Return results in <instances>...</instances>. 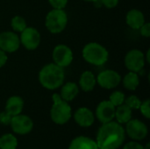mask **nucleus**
<instances>
[{"instance_id":"nucleus-1","label":"nucleus","mask_w":150,"mask_h":149,"mask_svg":"<svg viewBox=\"0 0 150 149\" xmlns=\"http://www.w3.org/2000/svg\"><path fill=\"white\" fill-rule=\"evenodd\" d=\"M125 137L126 131L122 125L112 120L99 127L96 142L99 149H118L123 144Z\"/></svg>"},{"instance_id":"nucleus-2","label":"nucleus","mask_w":150,"mask_h":149,"mask_svg":"<svg viewBox=\"0 0 150 149\" xmlns=\"http://www.w3.org/2000/svg\"><path fill=\"white\" fill-rule=\"evenodd\" d=\"M38 79L43 88L48 90H54L64 83L65 72L62 68L55 63H47L40 70Z\"/></svg>"},{"instance_id":"nucleus-3","label":"nucleus","mask_w":150,"mask_h":149,"mask_svg":"<svg viewBox=\"0 0 150 149\" xmlns=\"http://www.w3.org/2000/svg\"><path fill=\"white\" fill-rule=\"evenodd\" d=\"M82 55L86 62L98 67L105 64L109 59L108 50L98 42L87 43L82 50Z\"/></svg>"},{"instance_id":"nucleus-4","label":"nucleus","mask_w":150,"mask_h":149,"mask_svg":"<svg viewBox=\"0 0 150 149\" xmlns=\"http://www.w3.org/2000/svg\"><path fill=\"white\" fill-rule=\"evenodd\" d=\"M52 100L53 105L50 110L52 121L57 125H64L69 122L72 117V109L69 102L63 100L57 93L53 94Z\"/></svg>"},{"instance_id":"nucleus-5","label":"nucleus","mask_w":150,"mask_h":149,"mask_svg":"<svg viewBox=\"0 0 150 149\" xmlns=\"http://www.w3.org/2000/svg\"><path fill=\"white\" fill-rule=\"evenodd\" d=\"M68 15L64 10L52 9L47 12L45 18V26L53 34L61 33L68 25Z\"/></svg>"},{"instance_id":"nucleus-6","label":"nucleus","mask_w":150,"mask_h":149,"mask_svg":"<svg viewBox=\"0 0 150 149\" xmlns=\"http://www.w3.org/2000/svg\"><path fill=\"white\" fill-rule=\"evenodd\" d=\"M124 62L126 68L129 71L139 73L145 67V54L140 49H131L127 53L124 59Z\"/></svg>"},{"instance_id":"nucleus-7","label":"nucleus","mask_w":150,"mask_h":149,"mask_svg":"<svg viewBox=\"0 0 150 149\" xmlns=\"http://www.w3.org/2000/svg\"><path fill=\"white\" fill-rule=\"evenodd\" d=\"M52 58L54 63L64 68L69 67L73 61V51L71 48L64 44H59L54 47L52 52Z\"/></svg>"},{"instance_id":"nucleus-8","label":"nucleus","mask_w":150,"mask_h":149,"mask_svg":"<svg viewBox=\"0 0 150 149\" xmlns=\"http://www.w3.org/2000/svg\"><path fill=\"white\" fill-rule=\"evenodd\" d=\"M20 45H22L26 50L33 51L38 48L40 43V32L32 26H26L19 36Z\"/></svg>"},{"instance_id":"nucleus-9","label":"nucleus","mask_w":150,"mask_h":149,"mask_svg":"<svg viewBox=\"0 0 150 149\" xmlns=\"http://www.w3.org/2000/svg\"><path fill=\"white\" fill-rule=\"evenodd\" d=\"M97 83L103 89L112 90L120 85L121 83V76L113 69H105L101 71L96 77Z\"/></svg>"},{"instance_id":"nucleus-10","label":"nucleus","mask_w":150,"mask_h":149,"mask_svg":"<svg viewBox=\"0 0 150 149\" xmlns=\"http://www.w3.org/2000/svg\"><path fill=\"white\" fill-rule=\"evenodd\" d=\"M10 126L15 133L25 135L31 133L33 128V122L30 117L20 113L18 115L12 116Z\"/></svg>"},{"instance_id":"nucleus-11","label":"nucleus","mask_w":150,"mask_h":149,"mask_svg":"<svg viewBox=\"0 0 150 149\" xmlns=\"http://www.w3.org/2000/svg\"><path fill=\"white\" fill-rule=\"evenodd\" d=\"M20 47L19 36L15 32L4 31L0 32V49L6 54H11L18 50Z\"/></svg>"},{"instance_id":"nucleus-12","label":"nucleus","mask_w":150,"mask_h":149,"mask_svg":"<svg viewBox=\"0 0 150 149\" xmlns=\"http://www.w3.org/2000/svg\"><path fill=\"white\" fill-rule=\"evenodd\" d=\"M126 132L127 135L134 141H142L144 140L149 133L148 126L145 123L139 119H130L127 123Z\"/></svg>"},{"instance_id":"nucleus-13","label":"nucleus","mask_w":150,"mask_h":149,"mask_svg":"<svg viewBox=\"0 0 150 149\" xmlns=\"http://www.w3.org/2000/svg\"><path fill=\"white\" fill-rule=\"evenodd\" d=\"M116 107L109 101H101L96 108V117L102 124L112 121L115 117Z\"/></svg>"},{"instance_id":"nucleus-14","label":"nucleus","mask_w":150,"mask_h":149,"mask_svg":"<svg viewBox=\"0 0 150 149\" xmlns=\"http://www.w3.org/2000/svg\"><path fill=\"white\" fill-rule=\"evenodd\" d=\"M76 123L82 127H90L95 120L94 113L87 107H80L74 113Z\"/></svg>"},{"instance_id":"nucleus-15","label":"nucleus","mask_w":150,"mask_h":149,"mask_svg":"<svg viewBox=\"0 0 150 149\" xmlns=\"http://www.w3.org/2000/svg\"><path fill=\"white\" fill-rule=\"evenodd\" d=\"M145 22V16L140 10L132 9L126 15L127 25L134 30H139Z\"/></svg>"},{"instance_id":"nucleus-16","label":"nucleus","mask_w":150,"mask_h":149,"mask_svg":"<svg viewBox=\"0 0 150 149\" xmlns=\"http://www.w3.org/2000/svg\"><path fill=\"white\" fill-rule=\"evenodd\" d=\"M97 84V79L95 75L90 71V70H85L83 71L79 78L78 82V86L79 89H81L84 92H90L94 90Z\"/></svg>"},{"instance_id":"nucleus-17","label":"nucleus","mask_w":150,"mask_h":149,"mask_svg":"<svg viewBox=\"0 0 150 149\" xmlns=\"http://www.w3.org/2000/svg\"><path fill=\"white\" fill-rule=\"evenodd\" d=\"M24 109V100L19 96L10 97L5 104V112L11 116L18 115Z\"/></svg>"},{"instance_id":"nucleus-18","label":"nucleus","mask_w":150,"mask_h":149,"mask_svg":"<svg viewBox=\"0 0 150 149\" xmlns=\"http://www.w3.org/2000/svg\"><path fill=\"white\" fill-rule=\"evenodd\" d=\"M61 87L62 89L59 95L63 100L67 102H70L74 100L78 95L80 90L78 84L73 82H68L66 83H63Z\"/></svg>"},{"instance_id":"nucleus-19","label":"nucleus","mask_w":150,"mask_h":149,"mask_svg":"<svg viewBox=\"0 0 150 149\" xmlns=\"http://www.w3.org/2000/svg\"><path fill=\"white\" fill-rule=\"evenodd\" d=\"M69 149H99L96 141L85 137V136H78L75 138L69 147Z\"/></svg>"},{"instance_id":"nucleus-20","label":"nucleus","mask_w":150,"mask_h":149,"mask_svg":"<svg viewBox=\"0 0 150 149\" xmlns=\"http://www.w3.org/2000/svg\"><path fill=\"white\" fill-rule=\"evenodd\" d=\"M133 110L130 109L127 105L123 104L117 106L115 109V119L120 124H127L132 119Z\"/></svg>"},{"instance_id":"nucleus-21","label":"nucleus","mask_w":150,"mask_h":149,"mask_svg":"<svg viewBox=\"0 0 150 149\" xmlns=\"http://www.w3.org/2000/svg\"><path fill=\"white\" fill-rule=\"evenodd\" d=\"M121 82L125 89L128 90H135L140 85V78L138 73L129 71L121 79Z\"/></svg>"},{"instance_id":"nucleus-22","label":"nucleus","mask_w":150,"mask_h":149,"mask_svg":"<svg viewBox=\"0 0 150 149\" xmlns=\"http://www.w3.org/2000/svg\"><path fill=\"white\" fill-rule=\"evenodd\" d=\"M18 140L11 133H5L0 137V149H16Z\"/></svg>"},{"instance_id":"nucleus-23","label":"nucleus","mask_w":150,"mask_h":149,"mask_svg":"<svg viewBox=\"0 0 150 149\" xmlns=\"http://www.w3.org/2000/svg\"><path fill=\"white\" fill-rule=\"evenodd\" d=\"M26 26V21L21 16L16 15L11 20V27L15 32H21Z\"/></svg>"},{"instance_id":"nucleus-24","label":"nucleus","mask_w":150,"mask_h":149,"mask_svg":"<svg viewBox=\"0 0 150 149\" xmlns=\"http://www.w3.org/2000/svg\"><path fill=\"white\" fill-rule=\"evenodd\" d=\"M125 99H126L125 94L122 91H120V90H115V91H113L110 95V97H109V101L115 107L123 105L125 103Z\"/></svg>"},{"instance_id":"nucleus-25","label":"nucleus","mask_w":150,"mask_h":149,"mask_svg":"<svg viewBox=\"0 0 150 149\" xmlns=\"http://www.w3.org/2000/svg\"><path fill=\"white\" fill-rule=\"evenodd\" d=\"M142 100L135 95H131L129 96L127 98L125 99V105H127L130 109L132 110H139L141 104H142Z\"/></svg>"},{"instance_id":"nucleus-26","label":"nucleus","mask_w":150,"mask_h":149,"mask_svg":"<svg viewBox=\"0 0 150 149\" xmlns=\"http://www.w3.org/2000/svg\"><path fill=\"white\" fill-rule=\"evenodd\" d=\"M139 110L141 111V113L146 118V119H149L150 118V100L149 99H146L145 101L142 102L141 106L139 108Z\"/></svg>"},{"instance_id":"nucleus-27","label":"nucleus","mask_w":150,"mask_h":149,"mask_svg":"<svg viewBox=\"0 0 150 149\" xmlns=\"http://www.w3.org/2000/svg\"><path fill=\"white\" fill-rule=\"evenodd\" d=\"M48 3L53 9L64 10L68 4V0H48Z\"/></svg>"},{"instance_id":"nucleus-28","label":"nucleus","mask_w":150,"mask_h":149,"mask_svg":"<svg viewBox=\"0 0 150 149\" xmlns=\"http://www.w3.org/2000/svg\"><path fill=\"white\" fill-rule=\"evenodd\" d=\"M12 116L10 115L7 112H0V124L4 125V126H8L11 123Z\"/></svg>"},{"instance_id":"nucleus-29","label":"nucleus","mask_w":150,"mask_h":149,"mask_svg":"<svg viewBox=\"0 0 150 149\" xmlns=\"http://www.w3.org/2000/svg\"><path fill=\"white\" fill-rule=\"evenodd\" d=\"M101 4H103L107 9H113L118 4L120 0H99Z\"/></svg>"},{"instance_id":"nucleus-30","label":"nucleus","mask_w":150,"mask_h":149,"mask_svg":"<svg viewBox=\"0 0 150 149\" xmlns=\"http://www.w3.org/2000/svg\"><path fill=\"white\" fill-rule=\"evenodd\" d=\"M140 32L142 34V36L145 37V38H149L150 37V23L149 22H145L142 27L139 29Z\"/></svg>"},{"instance_id":"nucleus-31","label":"nucleus","mask_w":150,"mask_h":149,"mask_svg":"<svg viewBox=\"0 0 150 149\" xmlns=\"http://www.w3.org/2000/svg\"><path fill=\"white\" fill-rule=\"evenodd\" d=\"M123 149H143V146L135 141H130L127 143L124 146Z\"/></svg>"},{"instance_id":"nucleus-32","label":"nucleus","mask_w":150,"mask_h":149,"mask_svg":"<svg viewBox=\"0 0 150 149\" xmlns=\"http://www.w3.org/2000/svg\"><path fill=\"white\" fill-rule=\"evenodd\" d=\"M8 61V56L5 52L0 49V68L4 67Z\"/></svg>"},{"instance_id":"nucleus-33","label":"nucleus","mask_w":150,"mask_h":149,"mask_svg":"<svg viewBox=\"0 0 150 149\" xmlns=\"http://www.w3.org/2000/svg\"><path fill=\"white\" fill-rule=\"evenodd\" d=\"M150 50L149 49L148 50V52H147V54L145 55V60H146V61L148 62V63H149L150 62Z\"/></svg>"},{"instance_id":"nucleus-34","label":"nucleus","mask_w":150,"mask_h":149,"mask_svg":"<svg viewBox=\"0 0 150 149\" xmlns=\"http://www.w3.org/2000/svg\"><path fill=\"white\" fill-rule=\"evenodd\" d=\"M83 1H85V2H89V3H97V2H99V0H83Z\"/></svg>"},{"instance_id":"nucleus-35","label":"nucleus","mask_w":150,"mask_h":149,"mask_svg":"<svg viewBox=\"0 0 150 149\" xmlns=\"http://www.w3.org/2000/svg\"><path fill=\"white\" fill-rule=\"evenodd\" d=\"M143 149H150V143H147L146 147L145 148L143 147Z\"/></svg>"}]
</instances>
